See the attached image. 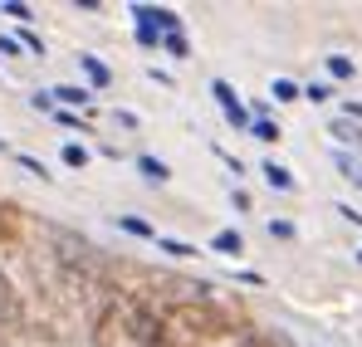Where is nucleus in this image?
Listing matches in <instances>:
<instances>
[{
	"label": "nucleus",
	"instance_id": "obj_11",
	"mask_svg": "<svg viewBox=\"0 0 362 347\" xmlns=\"http://www.w3.org/2000/svg\"><path fill=\"white\" fill-rule=\"evenodd\" d=\"M83 69H88V78H93V83H108V69H103L98 59H83Z\"/></svg>",
	"mask_w": 362,
	"mask_h": 347
},
{
	"label": "nucleus",
	"instance_id": "obj_2",
	"mask_svg": "<svg viewBox=\"0 0 362 347\" xmlns=\"http://www.w3.org/2000/svg\"><path fill=\"white\" fill-rule=\"evenodd\" d=\"M137 20H142V30H152V20H157L162 30H177V25H181L172 10H147V5H137Z\"/></svg>",
	"mask_w": 362,
	"mask_h": 347
},
{
	"label": "nucleus",
	"instance_id": "obj_9",
	"mask_svg": "<svg viewBox=\"0 0 362 347\" xmlns=\"http://www.w3.org/2000/svg\"><path fill=\"white\" fill-rule=\"evenodd\" d=\"M118 225H122V230H132V235H142V240H157L152 225H142V220H132V216H118Z\"/></svg>",
	"mask_w": 362,
	"mask_h": 347
},
{
	"label": "nucleus",
	"instance_id": "obj_14",
	"mask_svg": "<svg viewBox=\"0 0 362 347\" xmlns=\"http://www.w3.org/2000/svg\"><path fill=\"white\" fill-rule=\"evenodd\" d=\"M157 245H162V249H167V254H181V259H186V254H196V249H191V245H177V240H157Z\"/></svg>",
	"mask_w": 362,
	"mask_h": 347
},
{
	"label": "nucleus",
	"instance_id": "obj_5",
	"mask_svg": "<svg viewBox=\"0 0 362 347\" xmlns=\"http://www.w3.org/2000/svg\"><path fill=\"white\" fill-rule=\"evenodd\" d=\"M49 98H59L64 108H78V103H88V93H83V88H54Z\"/></svg>",
	"mask_w": 362,
	"mask_h": 347
},
{
	"label": "nucleus",
	"instance_id": "obj_7",
	"mask_svg": "<svg viewBox=\"0 0 362 347\" xmlns=\"http://www.w3.org/2000/svg\"><path fill=\"white\" fill-rule=\"evenodd\" d=\"M333 137H338V142H353V147L362 142V132L353 127V122H333Z\"/></svg>",
	"mask_w": 362,
	"mask_h": 347
},
{
	"label": "nucleus",
	"instance_id": "obj_3",
	"mask_svg": "<svg viewBox=\"0 0 362 347\" xmlns=\"http://www.w3.org/2000/svg\"><path fill=\"white\" fill-rule=\"evenodd\" d=\"M264 181H269V186H274V191H294V176L284 172V167H274V162H269V167H264Z\"/></svg>",
	"mask_w": 362,
	"mask_h": 347
},
{
	"label": "nucleus",
	"instance_id": "obj_13",
	"mask_svg": "<svg viewBox=\"0 0 362 347\" xmlns=\"http://www.w3.org/2000/svg\"><path fill=\"white\" fill-rule=\"evenodd\" d=\"M64 162H69V167H83L88 157H83V147H74V142H69V147H64Z\"/></svg>",
	"mask_w": 362,
	"mask_h": 347
},
{
	"label": "nucleus",
	"instance_id": "obj_6",
	"mask_svg": "<svg viewBox=\"0 0 362 347\" xmlns=\"http://www.w3.org/2000/svg\"><path fill=\"white\" fill-rule=\"evenodd\" d=\"M328 73H333V78H353V59L333 54V59H328Z\"/></svg>",
	"mask_w": 362,
	"mask_h": 347
},
{
	"label": "nucleus",
	"instance_id": "obj_16",
	"mask_svg": "<svg viewBox=\"0 0 362 347\" xmlns=\"http://www.w3.org/2000/svg\"><path fill=\"white\" fill-rule=\"evenodd\" d=\"M358 259H362V254H358Z\"/></svg>",
	"mask_w": 362,
	"mask_h": 347
},
{
	"label": "nucleus",
	"instance_id": "obj_15",
	"mask_svg": "<svg viewBox=\"0 0 362 347\" xmlns=\"http://www.w3.org/2000/svg\"><path fill=\"white\" fill-rule=\"evenodd\" d=\"M0 147H5V142H0Z\"/></svg>",
	"mask_w": 362,
	"mask_h": 347
},
{
	"label": "nucleus",
	"instance_id": "obj_10",
	"mask_svg": "<svg viewBox=\"0 0 362 347\" xmlns=\"http://www.w3.org/2000/svg\"><path fill=\"white\" fill-rule=\"evenodd\" d=\"M274 98H284V103H294V98H299V88H294L289 78H274Z\"/></svg>",
	"mask_w": 362,
	"mask_h": 347
},
{
	"label": "nucleus",
	"instance_id": "obj_8",
	"mask_svg": "<svg viewBox=\"0 0 362 347\" xmlns=\"http://www.w3.org/2000/svg\"><path fill=\"white\" fill-rule=\"evenodd\" d=\"M137 167H142V176H152V181H167V167H162L157 157H142Z\"/></svg>",
	"mask_w": 362,
	"mask_h": 347
},
{
	"label": "nucleus",
	"instance_id": "obj_1",
	"mask_svg": "<svg viewBox=\"0 0 362 347\" xmlns=\"http://www.w3.org/2000/svg\"><path fill=\"white\" fill-rule=\"evenodd\" d=\"M211 93L221 98V108H226V117H230L235 127H245V122H250V117H245V108L235 103V93H230V83H226V78H216V83H211Z\"/></svg>",
	"mask_w": 362,
	"mask_h": 347
},
{
	"label": "nucleus",
	"instance_id": "obj_4",
	"mask_svg": "<svg viewBox=\"0 0 362 347\" xmlns=\"http://www.w3.org/2000/svg\"><path fill=\"white\" fill-rule=\"evenodd\" d=\"M216 249H221V254H240L245 240H240L235 230H221V235H216Z\"/></svg>",
	"mask_w": 362,
	"mask_h": 347
},
{
	"label": "nucleus",
	"instance_id": "obj_12",
	"mask_svg": "<svg viewBox=\"0 0 362 347\" xmlns=\"http://www.w3.org/2000/svg\"><path fill=\"white\" fill-rule=\"evenodd\" d=\"M255 137H259V142H274V137H279V127H274V122H264V117H259V122H255Z\"/></svg>",
	"mask_w": 362,
	"mask_h": 347
}]
</instances>
